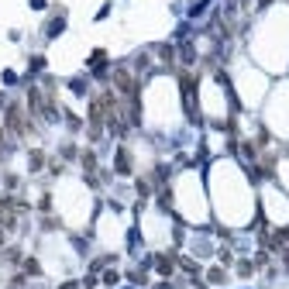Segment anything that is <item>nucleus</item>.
<instances>
[{
	"instance_id": "1",
	"label": "nucleus",
	"mask_w": 289,
	"mask_h": 289,
	"mask_svg": "<svg viewBox=\"0 0 289 289\" xmlns=\"http://www.w3.org/2000/svg\"><path fill=\"white\" fill-rule=\"evenodd\" d=\"M4 117H7V131H11V134H18V138H31V134H35V124L24 117L21 103H7V107H4Z\"/></svg>"
},
{
	"instance_id": "2",
	"label": "nucleus",
	"mask_w": 289,
	"mask_h": 289,
	"mask_svg": "<svg viewBox=\"0 0 289 289\" xmlns=\"http://www.w3.org/2000/svg\"><path fill=\"white\" fill-rule=\"evenodd\" d=\"M114 86H117V93H120V96H127L131 103L138 100V79H134L127 69H117V72H114Z\"/></svg>"
},
{
	"instance_id": "3",
	"label": "nucleus",
	"mask_w": 289,
	"mask_h": 289,
	"mask_svg": "<svg viewBox=\"0 0 289 289\" xmlns=\"http://www.w3.org/2000/svg\"><path fill=\"white\" fill-rule=\"evenodd\" d=\"M28 110H31L35 117H45V100H42V90H38V86L28 90Z\"/></svg>"
},
{
	"instance_id": "4",
	"label": "nucleus",
	"mask_w": 289,
	"mask_h": 289,
	"mask_svg": "<svg viewBox=\"0 0 289 289\" xmlns=\"http://www.w3.org/2000/svg\"><path fill=\"white\" fill-rule=\"evenodd\" d=\"M114 169H117L120 176L131 172V152H127V148H117V166H114Z\"/></svg>"
},
{
	"instance_id": "5",
	"label": "nucleus",
	"mask_w": 289,
	"mask_h": 289,
	"mask_svg": "<svg viewBox=\"0 0 289 289\" xmlns=\"http://www.w3.org/2000/svg\"><path fill=\"white\" fill-rule=\"evenodd\" d=\"M155 268L159 275H172V255H155Z\"/></svg>"
},
{
	"instance_id": "6",
	"label": "nucleus",
	"mask_w": 289,
	"mask_h": 289,
	"mask_svg": "<svg viewBox=\"0 0 289 289\" xmlns=\"http://www.w3.org/2000/svg\"><path fill=\"white\" fill-rule=\"evenodd\" d=\"M24 275H42V265H38V258H24Z\"/></svg>"
},
{
	"instance_id": "7",
	"label": "nucleus",
	"mask_w": 289,
	"mask_h": 289,
	"mask_svg": "<svg viewBox=\"0 0 289 289\" xmlns=\"http://www.w3.org/2000/svg\"><path fill=\"white\" fill-rule=\"evenodd\" d=\"M83 169L93 176V169H96V155H93V152H83Z\"/></svg>"
},
{
	"instance_id": "8",
	"label": "nucleus",
	"mask_w": 289,
	"mask_h": 289,
	"mask_svg": "<svg viewBox=\"0 0 289 289\" xmlns=\"http://www.w3.org/2000/svg\"><path fill=\"white\" fill-rule=\"evenodd\" d=\"M42 166H45V155H42V152H31V169H35V172H38V169H42Z\"/></svg>"
},
{
	"instance_id": "9",
	"label": "nucleus",
	"mask_w": 289,
	"mask_h": 289,
	"mask_svg": "<svg viewBox=\"0 0 289 289\" xmlns=\"http://www.w3.org/2000/svg\"><path fill=\"white\" fill-rule=\"evenodd\" d=\"M179 265H183L190 275H196V272H200V268H196V262H190V258H179Z\"/></svg>"
},
{
	"instance_id": "10",
	"label": "nucleus",
	"mask_w": 289,
	"mask_h": 289,
	"mask_svg": "<svg viewBox=\"0 0 289 289\" xmlns=\"http://www.w3.org/2000/svg\"><path fill=\"white\" fill-rule=\"evenodd\" d=\"M4 258H7V262H21V251H18V248H7Z\"/></svg>"
},
{
	"instance_id": "11",
	"label": "nucleus",
	"mask_w": 289,
	"mask_h": 289,
	"mask_svg": "<svg viewBox=\"0 0 289 289\" xmlns=\"http://www.w3.org/2000/svg\"><path fill=\"white\" fill-rule=\"evenodd\" d=\"M159 55H162L166 62H172V45H162V48H159Z\"/></svg>"
},
{
	"instance_id": "12",
	"label": "nucleus",
	"mask_w": 289,
	"mask_h": 289,
	"mask_svg": "<svg viewBox=\"0 0 289 289\" xmlns=\"http://www.w3.org/2000/svg\"><path fill=\"white\" fill-rule=\"evenodd\" d=\"M224 279H227V275H224L220 268H210V282H224Z\"/></svg>"
},
{
	"instance_id": "13",
	"label": "nucleus",
	"mask_w": 289,
	"mask_h": 289,
	"mask_svg": "<svg viewBox=\"0 0 289 289\" xmlns=\"http://www.w3.org/2000/svg\"><path fill=\"white\" fill-rule=\"evenodd\" d=\"M59 289H79V282H76V279H72V282H62V286H59Z\"/></svg>"
},
{
	"instance_id": "14",
	"label": "nucleus",
	"mask_w": 289,
	"mask_h": 289,
	"mask_svg": "<svg viewBox=\"0 0 289 289\" xmlns=\"http://www.w3.org/2000/svg\"><path fill=\"white\" fill-rule=\"evenodd\" d=\"M155 289H172V286H169V282H159V286H155Z\"/></svg>"
},
{
	"instance_id": "15",
	"label": "nucleus",
	"mask_w": 289,
	"mask_h": 289,
	"mask_svg": "<svg viewBox=\"0 0 289 289\" xmlns=\"http://www.w3.org/2000/svg\"><path fill=\"white\" fill-rule=\"evenodd\" d=\"M286 265H289V251H286Z\"/></svg>"
}]
</instances>
